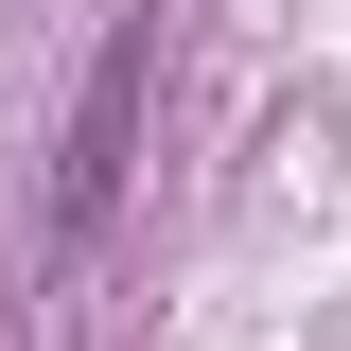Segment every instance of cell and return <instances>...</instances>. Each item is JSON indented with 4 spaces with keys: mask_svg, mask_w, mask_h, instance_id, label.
<instances>
[{
    "mask_svg": "<svg viewBox=\"0 0 351 351\" xmlns=\"http://www.w3.org/2000/svg\"><path fill=\"white\" fill-rule=\"evenodd\" d=\"M141 106H158V0H141V18H106V53H88V88H71V141H53V246H88V228L123 211V176H141Z\"/></svg>",
    "mask_w": 351,
    "mask_h": 351,
    "instance_id": "6da1fadb",
    "label": "cell"
}]
</instances>
